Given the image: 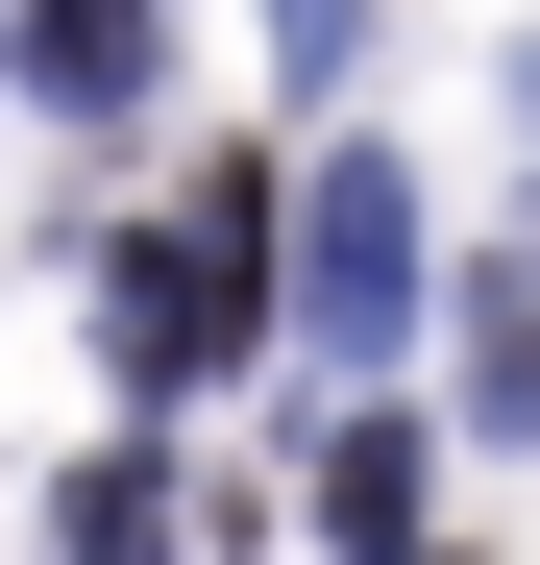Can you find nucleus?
<instances>
[{
  "mask_svg": "<svg viewBox=\"0 0 540 565\" xmlns=\"http://www.w3.org/2000/svg\"><path fill=\"white\" fill-rule=\"evenodd\" d=\"M50 541H74V565H172V541H197V492H172V443H99V467L50 492Z\"/></svg>",
  "mask_w": 540,
  "mask_h": 565,
  "instance_id": "39448f33",
  "label": "nucleus"
},
{
  "mask_svg": "<svg viewBox=\"0 0 540 565\" xmlns=\"http://www.w3.org/2000/svg\"><path fill=\"white\" fill-rule=\"evenodd\" d=\"M320 541H344V565H418V418H393V394L320 443Z\"/></svg>",
  "mask_w": 540,
  "mask_h": 565,
  "instance_id": "20e7f679",
  "label": "nucleus"
},
{
  "mask_svg": "<svg viewBox=\"0 0 540 565\" xmlns=\"http://www.w3.org/2000/svg\"><path fill=\"white\" fill-rule=\"evenodd\" d=\"M467 443H540V270L467 296Z\"/></svg>",
  "mask_w": 540,
  "mask_h": 565,
  "instance_id": "423d86ee",
  "label": "nucleus"
},
{
  "mask_svg": "<svg viewBox=\"0 0 540 565\" xmlns=\"http://www.w3.org/2000/svg\"><path fill=\"white\" fill-rule=\"evenodd\" d=\"M295 344H344V369L418 344V172L393 148H320L295 172Z\"/></svg>",
  "mask_w": 540,
  "mask_h": 565,
  "instance_id": "f03ea898",
  "label": "nucleus"
},
{
  "mask_svg": "<svg viewBox=\"0 0 540 565\" xmlns=\"http://www.w3.org/2000/svg\"><path fill=\"white\" fill-rule=\"evenodd\" d=\"M0 74H25V99H74V124H123V99H148V0H25V25H0Z\"/></svg>",
  "mask_w": 540,
  "mask_h": 565,
  "instance_id": "7ed1b4c3",
  "label": "nucleus"
},
{
  "mask_svg": "<svg viewBox=\"0 0 540 565\" xmlns=\"http://www.w3.org/2000/svg\"><path fill=\"white\" fill-rule=\"evenodd\" d=\"M270 25H295V74H344V25H369V0H270Z\"/></svg>",
  "mask_w": 540,
  "mask_h": 565,
  "instance_id": "0eeeda50",
  "label": "nucleus"
},
{
  "mask_svg": "<svg viewBox=\"0 0 540 565\" xmlns=\"http://www.w3.org/2000/svg\"><path fill=\"white\" fill-rule=\"evenodd\" d=\"M99 344H123V394H197V369L270 344V172H197V198L99 270Z\"/></svg>",
  "mask_w": 540,
  "mask_h": 565,
  "instance_id": "f257e3e1",
  "label": "nucleus"
}]
</instances>
